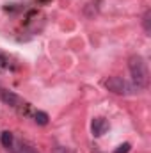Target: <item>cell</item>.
<instances>
[{"label":"cell","instance_id":"6da1fadb","mask_svg":"<svg viewBox=\"0 0 151 153\" xmlns=\"http://www.w3.org/2000/svg\"><path fill=\"white\" fill-rule=\"evenodd\" d=\"M128 68L133 78V84L137 85V89H146L148 82H150V73H148V64L144 61V57L141 55H132L128 61Z\"/></svg>","mask_w":151,"mask_h":153},{"label":"cell","instance_id":"7a4b0ae2","mask_svg":"<svg viewBox=\"0 0 151 153\" xmlns=\"http://www.w3.org/2000/svg\"><path fill=\"white\" fill-rule=\"evenodd\" d=\"M0 100L5 103V105H9V107H13V109H16L18 112H23V114H27L29 112V103L21 98V96H18L16 93H13V91H7V89H0Z\"/></svg>","mask_w":151,"mask_h":153},{"label":"cell","instance_id":"3957f363","mask_svg":"<svg viewBox=\"0 0 151 153\" xmlns=\"http://www.w3.org/2000/svg\"><path fill=\"white\" fill-rule=\"evenodd\" d=\"M105 87L109 91H112L114 94H128L132 89L128 85V82L121 76H110L107 82H105Z\"/></svg>","mask_w":151,"mask_h":153},{"label":"cell","instance_id":"277c9868","mask_svg":"<svg viewBox=\"0 0 151 153\" xmlns=\"http://www.w3.org/2000/svg\"><path fill=\"white\" fill-rule=\"evenodd\" d=\"M91 130H93V135L94 137H101L109 130V121L105 117H94L93 119V125H91Z\"/></svg>","mask_w":151,"mask_h":153},{"label":"cell","instance_id":"5b68a950","mask_svg":"<svg viewBox=\"0 0 151 153\" xmlns=\"http://www.w3.org/2000/svg\"><path fill=\"white\" fill-rule=\"evenodd\" d=\"M13 153H38L34 148H30V146H27L25 143H21V141H14L13 143V146L9 148Z\"/></svg>","mask_w":151,"mask_h":153},{"label":"cell","instance_id":"8992f818","mask_svg":"<svg viewBox=\"0 0 151 153\" xmlns=\"http://www.w3.org/2000/svg\"><path fill=\"white\" fill-rule=\"evenodd\" d=\"M0 143H2V144L9 150V148L13 146V143H14L13 134H11V132H7V130H5V132H2V134H0Z\"/></svg>","mask_w":151,"mask_h":153},{"label":"cell","instance_id":"52a82bcc","mask_svg":"<svg viewBox=\"0 0 151 153\" xmlns=\"http://www.w3.org/2000/svg\"><path fill=\"white\" fill-rule=\"evenodd\" d=\"M48 119H50L48 114H46V112H43V111H36V112H34V121H36L38 125H46V123H48Z\"/></svg>","mask_w":151,"mask_h":153},{"label":"cell","instance_id":"ba28073f","mask_svg":"<svg viewBox=\"0 0 151 153\" xmlns=\"http://www.w3.org/2000/svg\"><path fill=\"white\" fill-rule=\"evenodd\" d=\"M150 22H151V11H146V13H144V16H142V25H144V30H146L148 34L151 32Z\"/></svg>","mask_w":151,"mask_h":153},{"label":"cell","instance_id":"9c48e42d","mask_svg":"<svg viewBox=\"0 0 151 153\" xmlns=\"http://www.w3.org/2000/svg\"><path fill=\"white\" fill-rule=\"evenodd\" d=\"M130 148H132V144H130V143H124V144H119L117 150H115L114 153H128L130 152Z\"/></svg>","mask_w":151,"mask_h":153},{"label":"cell","instance_id":"30bf717a","mask_svg":"<svg viewBox=\"0 0 151 153\" xmlns=\"http://www.w3.org/2000/svg\"><path fill=\"white\" fill-rule=\"evenodd\" d=\"M0 66H9L7 57H5V55H2V53H0Z\"/></svg>","mask_w":151,"mask_h":153}]
</instances>
